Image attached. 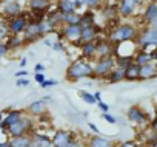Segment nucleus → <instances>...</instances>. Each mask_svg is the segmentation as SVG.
<instances>
[{"label":"nucleus","instance_id":"49","mask_svg":"<svg viewBox=\"0 0 157 147\" xmlns=\"http://www.w3.org/2000/svg\"><path fill=\"white\" fill-rule=\"evenodd\" d=\"M68 2H71V3H74V5L77 6V10L83 6V3H82V0H68Z\"/></svg>","mask_w":157,"mask_h":147},{"label":"nucleus","instance_id":"13","mask_svg":"<svg viewBox=\"0 0 157 147\" xmlns=\"http://www.w3.org/2000/svg\"><path fill=\"white\" fill-rule=\"evenodd\" d=\"M51 6V0H28L31 14H46Z\"/></svg>","mask_w":157,"mask_h":147},{"label":"nucleus","instance_id":"30","mask_svg":"<svg viewBox=\"0 0 157 147\" xmlns=\"http://www.w3.org/2000/svg\"><path fill=\"white\" fill-rule=\"evenodd\" d=\"M90 25H96V13L94 10H88L82 14V20H80V27H90Z\"/></svg>","mask_w":157,"mask_h":147},{"label":"nucleus","instance_id":"25","mask_svg":"<svg viewBox=\"0 0 157 147\" xmlns=\"http://www.w3.org/2000/svg\"><path fill=\"white\" fill-rule=\"evenodd\" d=\"M11 147H33L31 144V135H22V136H11L10 138Z\"/></svg>","mask_w":157,"mask_h":147},{"label":"nucleus","instance_id":"27","mask_svg":"<svg viewBox=\"0 0 157 147\" xmlns=\"http://www.w3.org/2000/svg\"><path fill=\"white\" fill-rule=\"evenodd\" d=\"M56 8L60 14H69V13H75L78 11L77 6L71 2H68V0H57V3H56Z\"/></svg>","mask_w":157,"mask_h":147},{"label":"nucleus","instance_id":"57","mask_svg":"<svg viewBox=\"0 0 157 147\" xmlns=\"http://www.w3.org/2000/svg\"><path fill=\"white\" fill-rule=\"evenodd\" d=\"M2 2H3V0H0V10H2Z\"/></svg>","mask_w":157,"mask_h":147},{"label":"nucleus","instance_id":"46","mask_svg":"<svg viewBox=\"0 0 157 147\" xmlns=\"http://www.w3.org/2000/svg\"><path fill=\"white\" fill-rule=\"evenodd\" d=\"M16 78H23V76H28V70H25V68H22L20 71H17L16 75H14Z\"/></svg>","mask_w":157,"mask_h":147},{"label":"nucleus","instance_id":"48","mask_svg":"<svg viewBox=\"0 0 157 147\" xmlns=\"http://www.w3.org/2000/svg\"><path fill=\"white\" fill-rule=\"evenodd\" d=\"M0 147H11L10 138H8V139H0Z\"/></svg>","mask_w":157,"mask_h":147},{"label":"nucleus","instance_id":"12","mask_svg":"<svg viewBox=\"0 0 157 147\" xmlns=\"http://www.w3.org/2000/svg\"><path fill=\"white\" fill-rule=\"evenodd\" d=\"M96 48H97V57H103V56H114L116 53V45L109 40V39H100L97 36L96 39Z\"/></svg>","mask_w":157,"mask_h":147},{"label":"nucleus","instance_id":"42","mask_svg":"<svg viewBox=\"0 0 157 147\" xmlns=\"http://www.w3.org/2000/svg\"><path fill=\"white\" fill-rule=\"evenodd\" d=\"M97 107H99V110L103 113V112H109V105L106 104V102H103L102 99L100 101H97Z\"/></svg>","mask_w":157,"mask_h":147},{"label":"nucleus","instance_id":"3","mask_svg":"<svg viewBox=\"0 0 157 147\" xmlns=\"http://www.w3.org/2000/svg\"><path fill=\"white\" fill-rule=\"evenodd\" d=\"M136 45L140 50H152L157 47V30L152 28L151 25H146L142 28L136 37Z\"/></svg>","mask_w":157,"mask_h":147},{"label":"nucleus","instance_id":"10","mask_svg":"<svg viewBox=\"0 0 157 147\" xmlns=\"http://www.w3.org/2000/svg\"><path fill=\"white\" fill-rule=\"evenodd\" d=\"M20 13H23V6L20 0H3L2 2V14L6 20L14 16H19Z\"/></svg>","mask_w":157,"mask_h":147},{"label":"nucleus","instance_id":"40","mask_svg":"<svg viewBox=\"0 0 157 147\" xmlns=\"http://www.w3.org/2000/svg\"><path fill=\"white\" fill-rule=\"evenodd\" d=\"M116 147H139L136 141H120Z\"/></svg>","mask_w":157,"mask_h":147},{"label":"nucleus","instance_id":"17","mask_svg":"<svg viewBox=\"0 0 157 147\" xmlns=\"http://www.w3.org/2000/svg\"><path fill=\"white\" fill-rule=\"evenodd\" d=\"M157 17V2H149L145 5V10L142 13V22L145 25H151V22Z\"/></svg>","mask_w":157,"mask_h":147},{"label":"nucleus","instance_id":"24","mask_svg":"<svg viewBox=\"0 0 157 147\" xmlns=\"http://www.w3.org/2000/svg\"><path fill=\"white\" fill-rule=\"evenodd\" d=\"M140 79V65L131 62L129 67L125 70V81H139Z\"/></svg>","mask_w":157,"mask_h":147},{"label":"nucleus","instance_id":"55","mask_svg":"<svg viewBox=\"0 0 157 147\" xmlns=\"http://www.w3.org/2000/svg\"><path fill=\"white\" fill-rule=\"evenodd\" d=\"M151 27H152V28H155V30H157V17H155V19H154V20H152V22H151Z\"/></svg>","mask_w":157,"mask_h":147},{"label":"nucleus","instance_id":"34","mask_svg":"<svg viewBox=\"0 0 157 147\" xmlns=\"http://www.w3.org/2000/svg\"><path fill=\"white\" fill-rule=\"evenodd\" d=\"M82 3L88 10H97V8H102L103 0H82Z\"/></svg>","mask_w":157,"mask_h":147},{"label":"nucleus","instance_id":"29","mask_svg":"<svg viewBox=\"0 0 157 147\" xmlns=\"http://www.w3.org/2000/svg\"><path fill=\"white\" fill-rule=\"evenodd\" d=\"M134 62V54H117L116 56V67L126 70L129 63Z\"/></svg>","mask_w":157,"mask_h":147},{"label":"nucleus","instance_id":"2","mask_svg":"<svg viewBox=\"0 0 157 147\" xmlns=\"http://www.w3.org/2000/svg\"><path fill=\"white\" fill-rule=\"evenodd\" d=\"M139 31H140V30H139L134 23L122 22V23H117V25L113 27V30H111L109 34H108V39H109L114 45L125 43V42H132V40H136Z\"/></svg>","mask_w":157,"mask_h":147},{"label":"nucleus","instance_id":"4","mask_svg":"<svg viewBox=\"0 0 157 147\" xmlns=\"http://www.w3.org/2000/svg\"><path fill=\"white\" fill-rule=\"evenodd\" d=\"M116 67V56H103V57H96L93 62L94 75L97 79H105Z\"/></svg>","mask_w":157,"mask_h":147},{"label":"nucleus","instance_id":"7","mask_svg":"<svg viewBox=\"0 0 157 147\" xmlns=\"http://www.w3.org/2000/svg\"><path fill=\"white\" fill-rule=\"evenodd\" d=\"M143 6V0H119L117 2V13L120 19L132 17L139 8Z\"/></svg>","mask_w":157,"mask_h":147},{"label":"nucleus","instance_id":"44","mask_svg":"<svg viewBox=\"0 0 157 147\" xmlns=\"http://www.w3.org/2000/svg\"><path fill=\"white\" fill-rule=\"evenodd\" d=\"M149 129H151L152 132H155V133H157V115L151 119V122H149Z\"/></svg>","mask_w":157,"mask_h":147},{"label":"nucleus","instance_id":"31","mask_svg":"<svg viewBox=\"0 0 157 147\" xmlns=\"http://www.w3.org/2000/svg\"><path fill=\"white\" fill-rule=\"evenodd\" d=\"M78 96H80V99L88 104V105H93V104H97V99L94 96V93H90L88 90H80L78 92Z\"/></svg>","mask_w":157,"mask_h":147},{"label":"nucleus","instance_id":"21","mask_svg":"<svg viewBox=\"0 0 157 147\" xmlns=\"http://www.w3.org/2000/svg\"><path fill=\"white\" fill-rule=\"evenodd\" d=\"M99 36V30L96 25H90V27H82V36H80V43L85 42H94Z\"/></svg>","mask_w":157,"mask_h":147},{"label":"nucleus","instance_id":"53","mask_svg":"<svg viewBox=\"0 0 157 147\" xmlns=\"http://www.w3.org/2000/svg\"><path fill=\"white\" fill-rule=\"evenodd\" d=\"M42 99H43L45 102H52V96H49V95H45Z\"/></svg>","mask_w":157,"mask_h":147},{"label":"nucleus","instance_id":"5","mask_svg":"<svg viewBox=\"0 0 157 147\" xmlns=\"http://www.w3.org/2000/svg\"><path fill=\"white\" fill-rule=\"evenodd\" d=\"M34 132V121H33V116L29 115H23L17 122H14L8 130V136H22V135H31Z\"/></svg>","mask_w":157,"mask_h":147},{"label":"nucleus","instance_id":"41","mask_svg":"<svg viewBox=\"0 0 157 147\" xmlns=\"http://www.w3.org/2000/svg\"><path fill=\"white\" fill-rule=\"evenodd\" d=\"M28 85H29V79L26 78H19L16 81V87H28Z\"/></svg>","mask_w":157,"mask_h":147},{"label":"nucleus","instance_id":"43","mask_svg":"<svg viewBox=\"0 0 157 147\" xmlns=\"http://www.w3.org/2000/svg\"><path fill=\"white\" fill-rule=\"evenodd\" d=\"M34 81H36L37 84H42L43 81H46V78H45V75H43V73H36V76H34Z\"/></svg>","mask_w":157,"mask_h":147},{"label":"nucleus","instance_id":"1","mask_svg":"<svg viewBox=\"0 0 157 147\" xmlns=\"http://www.w3.org/2000/svg\"><path fill=\"white\" fill-rule=\"evenodd\" d=\"M97 79L96 75H94V68H93V62L88 60V59H75L72 60L68 68H66V73H65V79L68 82H78L82 79Z\"/></svg>","mask_w":157,"mask_h":147},{"label":"nucleus","instance_id":"15","mask_svg":"<svg viewBox=\"0 0 157 147\" xmlns=\"http://www.w3.org/2000/svg\"><path fill=\"white\" fill-rule=\"evenodd\" d=\"M157 78V62L151 60L145 65H140V79L139 81H148Z\"/></svg>","mask_w":157,"mask_h":147},{"label":"nucleus","instance_id":"22","mask_svg":"<svg viewBox=\"0 0 157 147\" xmlns=\"http://www.w3.org/2000/svg\"><path fill=\"white\" fill-rule=\"evenodd\" d=\"M5 43L10 51H16V50H20L22 47H25V40H23L22 34H10V37L5 40Z\"/></svg>","mask_w":157,"mask_h":147},{"label":"nucleus","instance_id":"11","mask_svg":"<svg viewBox=\"0 0 157 147\" xmlns=\"http://www.w3.org/2000/svg\"><path fill=\"white\" fill-rule=\"evenodd\" d=\"M126 119H128L131 124H134V125H145L149 118H148V115H146L139 105H132V107H129L128 112H126Z\"/></svg>","mask_w":157,"mask_h":147},{"label":"nucleus","instance_id":"38","mask_svg":"<svg viewBox=\"0 0 157 147\" xmlns=\"http://www.w3.org/2000/svg\"><path fill=\"white\" fill-rule=\"evenodd\" d=\"M68 147H88L86 145V141H83V139H78V138H75Z\"/></svg>","mask_w":157,"mask_h":147},{"label":"nucleus","instance_id":"37","mask_svg":"<svg viewBox=\"0 0 157 147\" xmlns=\"http://www.w3.org/2000/svg\"><path fill=\"white\" fill-rule=\"evenodd\" d=\"M57 85V81H54V79H46V81H43L42 84H40V88H49V87H56Z\"/></svg>","mask_w":157,"mask_h":147},{"label":"nucleus","instance_id":"20","mask_svg":"<svg viewBox=\"0 0 157 147\" xmlns=\"http://www.w3.org/2000/svg\"><path fill=\"white\" fill-rule=\"evenodd\" d=\"M86 141V145L88 147H116L114 142L105 136H100V135H96V136H90Z\"/></svg>","mask_w":157,"mask_h":147},{"label":"nucleus","instance_id":"26","mask_svg":"<svg viewBox=\"0 0 157 147\" xmlns=\"http://www.w3.org/2000/svg\"><path fill=\"white\" fill-rule=\"evenodd\" d=\"M122 81H125V70L119 68V67H114L113 71L109 73L108 78H106V82L108 84H119Z\"/></svg>","mask_w":157,"mask_h":147},{"label":"nucleus","instance_id":"19","mask_svg":"<svg viewBox=\"0 0 157 147\" xmlns=\"http://www.w3.org/2000/svg\"><path fill=\"white\" fill-rule=\"evenodd\" d=\"M46 104H48V102H45L43 99H37V101L31 102V104L26 107V112L29 113V116L37 118V116H40V115H43V113L46 112Z\"/></svg>","mask_w":157,"mask_h":147},{"label":"nucleus","instance_id":"14","mask_svg":"<svg viewBox=\"0 0 157 147\" xmlns=\"http://www.w3.org/2000/svg\"><path fill=\"white\" fill-rule=\"evenodd\" d=\"M31 144L33 147H52V139L49 135L34 130L31 133Z\"/></svg>","mask_w":157,"mask_h":147},{"label":"nucleus","instance_id":"45","mask_svg":"<svg viewBox=\"0 0 157 147\" xmlns=\"http://www.w3.org/2000/svg\"><path fill=\"white\" fill-rule=\"evenodd\" d=\"M88 127H90V130L93 132V133H96V135H99L100 133V130H99V127L94 124V122H88Z\"/></svg>","mask_w":157,"mask_h":147},{"label":"nucleus","instance_id":"56","mask_svg":"<svg viewBox=\"0 0 157 147\" xmlns=\"http://www.w3.org/2000/svg\"><path fill=\"white\" fill-rule=\"evenodd\" d=\"M149 147H157V141H154V142H151V144H149Z\"/></svg>","mask_w":157,"mask_h":147},{"label":"nucleus","instance_id":"50","mask_svg":"<svg viewBox=\"0 0 157 147\" xmlns=\"http://www.w3.org/2000/svg\"><path fill=\"white\" fill-rule=\"evenodd\" d=\"M5 113H6V110L5 112H0V130H3V118H5ZM5 132V130H3Z\"/></svg>","mask_w":157,"mask_h":147},{"label":"nucleus","instance_id":"36","mask_svg":"<svg viewBox=\"0 0 157 147\" xmlns=\"http://www.w3.org/2000/svg\"><path fill=\"white\" fill-rule=\"evenodd\" d=\"M100 116H102V118H103V119H105L108 124H116V122H117V119H116L113 115H109V112H103Z\"/></svg>","mask_w":157,"mask_h":147},{"label":"nucleus","instance_id":"28","mask_svg":"<svg viewBox=\"0 0 157 147\" xmlns=\"http://www.w3.org/2000/svg\"><path fill=\"white\" fill-rule=\"evenodd\" d=\"M151 60H152V57H151V51L149 50L137 48V51L134 53V62L139 63V65H145V63H148Z\"/></svg>","mask_w":157,"mask_h":147},{"label":"nucleus","instance_id":"9","mask_svg":"<svg viewBox=\"0 0 157 147\" xmlns=\"http://www.w3.org/2000/svg\"><path fill=\"white\" fill-rule=\"evenodd\" d=\"M29 20V13H20L19 16H14L11 19H8V27H10V33L11 34H23L26 25Z\"/></svg>","mask_w":157,"mask_h":147},{"label":"nucleus","instance_id":"16","mask_svg":"<svg viewBox=\"0 0 157 147\" xmlns=\"http://www.w3.org/2000/svg\"><path fill=\"white\" fill-rule=\"evenodd\" d=\"M25 115L23 110H17V108H6L5 118H3V130L6 132L14 122H17L22 116Z\"/></svg>","mask_w":157,"mask_h":147},{"label":"nucleus","instance_id":"52","mask_svg":"<svg viewBox=\"0 0 157 147\" xmlns=\"http://www.w3.org/2000/svg\"><path fill=\"white\" fill-rule=\"evenodd\" d=\"M26 62H28V59H26V57H22V59H20L19 67H20V68H25V67H26Z\"/></svg>","mask_w":157,"mask_h":147},{"label":"nucleus","instance_id":"8","mask_svg":"<svg viewBox=\"0 0 157 147\" xmlns=\"http://www.w3.org/2000/svg\"><path fill=\"white\" fill-rule=\"evenodd\" d=\"M75 138H77L75 132H71V130H66V129H59L51 136L52 147H68Z\"/></svg>","mask_w":157,"mask_h":147},{"label":"nucleus","instance_id":"54","mask_svg":"<svg viewBox=\"0 0 157 147\" xmlns=\"http://www.w3.org/2000/svg\"><path fill=\"white\" fill-rule=\"evenodd\" d=\"M94 96H96V99H97V101H100V99H102V93H100V92H96V93H94Z\"/></svg>","mask_w":157,"mask_h":147},{"label":"nucleus","instance_id":"33","mask_svg":"<svg viewBox=\"0 0 157 147\" xmlns=\"http://www.w3.org/2000/svg\"><path fill=\"white\" fill-rule=\"evenodd\" d=\"M102 13H103V16H105L106 19H109V20H113V17L119 16V13H117V5H106V6L102 10Z\"/></svg>","mask_w":157,"mask_h":147},{"label":"nucleus","instance_id":"47","mask_svg":"<svg viewBox=\"0 0 157 147\" xmlns=\"http://www.w3.org/2000/svg\"><path fill=\"white\" fill-rule=\"evenodd\" d=\"M34 71H36V73H43V71H45V65H42V63H37V65L34 67Z\"/></svg>","mask_w":157,"mask_h":147},{"label":"nucleus","instance_id":"35","mask_svg":"<svg viewBox=\"0 0 157 147\" xmlns=\"http://www.w3.org/2000/svg\"><path fill=\"white\" fill-rule=\"evenodd\" d=\"M54 51H65V45H63V40L62 39H57L54 43H52V47H51Z\"/></svg>","mask_w":157,"mask_h":147},{"label":"nucleus","instance_id":"39","mask_svg":"<svg viewBox=\"0 0 157 147\" xmlns=\"http://www.w3.org/2000/svg\"><path fill=\"white\" fill-rule=\"evenodd\" d=\"M8 53H10V50H8L6 43H5V42H0V60H2Z\"/></svg>","mask_w":157,"mask_h":147},{"label":"nucleus","instance_id":"6","mask_svg":"<svg viewBox=\"0 0 157 147\" xmlns=\"http://www.w3.org/2000/svg\"><path fill=\"white\" fill-rule=\"evenodd\" d=\"M80 36H82V27L80 25H62L60 27V39L66 40L68 43L74 47H80Z\"/></svg>","mask_w":157,"mask_h":147},{"label":"nucleus","instance_id":"18","mask_svg":"<svg viewBox=\"0 0 157 147\" xmlns=\"http://www.w3.org/2000/svg\"><path fill=\"white\" fill-rule=\"evenodd\" d=\"M78 48H80V57H83V59L93 60V59H96V57H97L96 40H94V42H85V43H82Z\"/></svg>","mask_w":157,"mask_h":147},{"label":"nucleus","instance_id":"51","mask_svg":"<svg viewBox=\"0 0 157 147\" xmlns=\"http://www.w3.org/2000/svg\"><path fill=\"white\" fill-rule=\"evenodd\" d=\"M151 51V57H152V60H155L157 62V47L155 48H152V50H149Z\"/></svg>","mask_w":157,"mask_h":147},{"label":"nucleus","instance_id":"23","mask_svg":"<svg viewBox=\"0 0 157 147\" xmlns=\"http://www.w3.org/2000/svg\"><path fill=\"white\" fill-rule=\"evenodd\" d=\"M80 20H82V14L78 11L69 13V14H60L62 25H80Z\"/></svg>","mask_w":157,"mask_h":147},{"label":"nucleus","instance_id":"32","mask_svg":"<svg viewBox=\"0 0 157 147\" xmlns=\"http://www.w3.org/2000/svg\"><path fill=\"white\" fill-rule=\"evenodd\" d=\"M10 27H8V22L6 19H0V42H5L8 37H10Z\"/></svg>","mask_w":157,"mask_h":147}]
</instances>
